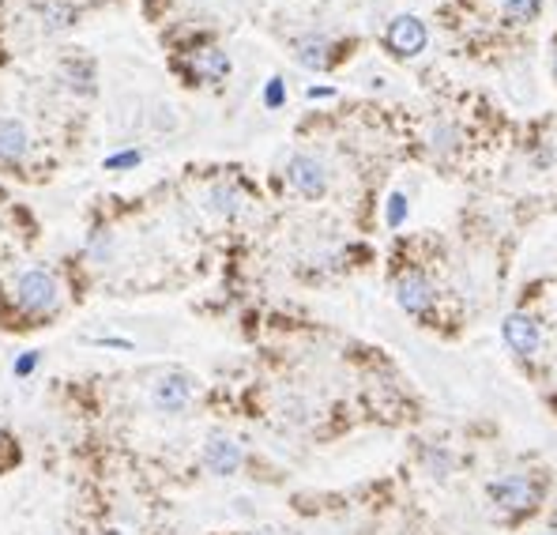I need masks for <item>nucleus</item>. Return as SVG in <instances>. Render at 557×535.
Returning <instances> with one entry per match:
<instances>
[{
	"label": "nucleus",
	"mask_w": 557,
	"mask_h": 535,
	"mask_svg": "<svg viewBox=\"0 0 557 535\" xmlns=\"http://www.w3.org/2000/svg\"><path fill=\"white\" fill-rule=\"evenodd\" d=\"M15 302H20L23 313H49L57 309L61 302V291H57V279L42 272V268H30L15 279Z\"/></svg>",
	"instance_id": "f257e3e1"
},
{
	"label": "nucleus",
	"mask_w": 557,
	"mask_h": 535,
	"mask_svg": "<svg viewBox=\"0 0 557 535\" xmlns=\"http://www.w3.org/2000/svg\"><path fill=\"white\" fill-rule=\"evenodd\" d=\"M430 35H426V23L414 20V15H396L388 23V35H384V45L392 49L396 57H418L426 49Z\"/></svg>",
	"instance_id": "f03ea898"
},
{
	"label": "nucleus",
	"mask_w": 557,
	"mask_h": 535,
	"mask_svg": "<svg viewBox=\"0 0 557 535\" xmlns=\"http://www.w3.org/2000/svg\"><path fill=\"white\" fill-rule=\"evenodd\" d=\"M489 498H494L501 509L523 513V509H535L538 490H535L531 479H523V475H504V479H497V482H489Z\"/></svg>",
	"instance_id": "7ed1b4c3"
},
{
	"label": "nucleus",
	"mask_w": 557,
	"mask_h": 535,
	"mask_svg": "<svg viewBox=\"0 0 557 535\" xmlns=\"http://www.w3.org/2000/svg\"><path fill=\"white\" fill-rule=\"evenodd\" d=\"M189 399H192V381L170 370V374H162L155 384H151V404H155L159 411L166 415H174V411H184L189 407Z\"/></svg>",
	"instance_id": "20e7f679"
},
{
	"label": "nucleus",
	"mask_w": 557,
	"mask_h": 535,
	"mask_svg": "<svg viewBox=\"0 0 557 535\" xmlns=\"http://www.w3.org/2000/svg\"><path fill=\"white\" fill-rule=\"evenodd\" d=\"M286 181H291V185H294L301 196H309V200L324 196V189H328L324 166H320L313 155H294L291 162H286Z\"/></svg>",
	"instance_id": "39448f33"
},
{
	"label": "nucleus",
	"mask_w": 557,
	"mask_h": 535,
	"mask_svg": "<svg viewBox=\"0 0 557 535\" xmlns=\"http://www.w3.org/2000/svg\"><path fill=\"white\" fill-rule=\"evenodd\" d=\"M501 336H504V343L516 350V355H535L538 343H543V336H538V325L531 321L528 313H509V317H504Z\"/></svg>",
	"instance_id": "423d86ee"
},
{
	"label": "nucleus",
	"mask_w": 557,
	"mask_h": 535,
	"mask_svg": "<svg viewBox=\"0 0 557 535\" xmlns=\"http://www.w3.org/2000/svg\"><path fill=\"white\" fill-rule=\"evenodd\" d=\"M204 464L215 475H233L242 467V445L223 438V433H215V438H208V445H204Z\"/></svg>",
	"instance_id": "0eeeda50"
},
{
	"label": "nucleus",
	"mask_w": 557,
	"mask_h": 535,
	"mask_svg": "<svg viewBox=\"0 0 557 535\" xmlns=\"http://www.w3.org/2000/svg\"><path fill=\"white\" fill-rule=\"evenodd\" d=\"M396 302L407 309V313L430 309V306H433V287H430V279L422 276V272H407V276L396 283Z\"/></svg>",
	"instance_id": "6e6552de"
},
{
	"label": "nucleus",
	"mask_w": 557,
	"mask_h": 535,
	"mask_svg": "<svg viewBox=\"0 0 557 535\" xmlns=\"http://www.w3.org/2000/svg\"><path fill=\"white\" fill-rule=\"evenodd\" d=\"M192 72H196V79L218 83V79H226V72H230V57L223 54V49H215V45L196 49V54H192Z\"/></svg>",
	"instance_id": "1a4fd4ad"
},
{
	"label": "nucleus",
	"mask_w": 557,
	"mask_h": 535,
	"mask_svg": "<svg viewBox=\"0 0 557 535\" xmlns=\"http://www.w3.org/2000/svg\"><path fill=\"white\" fill-rule=\"evenodd\" d=\"M30 147V136L23 121H15V117H4L0 121V159H23Z\"/></svg>",
	"instance_id": "9d476101"
},
{
	"label": "nucleus",
	"mask_w": 557,
	"mask_h": 535,
	"mask_svg": "<svg viewBox=\"0 0 557 535\" xmlns=\"http://www.w3.org/2000/svg\"><path fill=\"white\" fill-rule=\"evenodd\" d=\"M328 54H332V42L324 35H306L294 45V57H298V64H306V69H328V61H332Z\"/></svg>",
	"instance_id": "9b49d317"
},
{
	"label": "nucleus",
	"mask_w": 557,
	"mask_h": 535,
	"mask_svg": "<svg viewBox=\"0 0 557 535\" xmlns=\"http://www.w3.org/2000/svg\"><path fill=\"white\" fill-rule=\"evenodd\" d=\"M42 23L45 30H64L76 23V4L72 0H42Z\"/></svg>",
	"instance_id": "f8f14e48"
},
{
	"label": "nucleus",
	"mask_w": 557,
	"mask_h": 535,
	"mask_svg": "<svg viewBox=\"0 0 557 535\" xmlns=\"http://www.w3.org/2000/svg\"><path fill=\"white\" fill-rule=\"evenodd\" d=\"M208 200H211V211H218V215H238L242 204H245L242 193H238V189H230V185H215Z\"/></svg>",
	"instance_id": "ddd939ff"
},
{
	"label": "nucleus",
	"mask_w": 557,
	"mask_h": 535,
	"mask_svg": "<svg viewBox=\"0 0 557 535\" xmlns=\"http://www.w3.org/2000/svg\"><path fill=\"white\" fill-rule=\"evenodd\" d=\"M538 4H543V0H501L504 15H509V20H516V23L535 20V15H538Z\"/></svg>",
	"instance_id": "4468645a"
},
{
	"label": "nucleus",
	"mask_w": 557,
	"mask_h": 535,
	"mask_svg": "<svg viewBox=\"0 0 557 535\" xmlns=\"http://www.w3.org/2000/svg\"><path fill=\"white\" fill-rule=\"evenodd\" d=\"M455 144H460V132H455L452 125H445V121L430 132V147H433V152H441V155H445V152H452Z\"/></svg>",
	"instance_id": "2eb2a0df"
},
{
	"label": "nucleus",
	"mask_w": 557,
	"mask_h": 535,
	"mask_svg": "<svg viewBox=\"0 0 557 535\" xmlns=\"http://www.w3.org/2000/svg\"><path fill=\"white\" fill-rule=\"evenodd\" d=\"M403 215H407V196L392 193V196H388V226H399Z\"/></svg>",
	"instance_id": "dca6fc26"
},
{
	"label": "nucleus",
	"mask_w": 557,
	"mask_h": 535,
	"mask_svg": "<svg viewBox=\"0 0 557 535\" xmlns=\"http://www.w3.org/2000/svg\"><path fill=\"white\" fill-rule=\"evenodd\" d=\"M140 152H121V155H110L106 159V170H132V166H140Z\"/></svg>",
	"instance_id": "f3484780"
},
{
	"label": "nucleus",
	"mask_w": 557,
	"mask_h": 535,
	"mask_svg": "<svg viewBox=\"0 0 557 535\" xmlns=\"http://www.w3.org/2000/svg\"><path fill=\"white\" fill-rule=\"evenodd\" d=\"M283 98H286L283 79H279V76H275V79H267V87H264V103H267V110H279V106H283Z\"/></svg>",
	"instance_id": "a211bd4d"
},
{
	"label": "nucleus",
	"mask_w": 557,
	"mask_h": 535,
	"mask_svg": "<svg viewBox=\"0 0 557 535\" xmlns=\"http://www.w3.org/2000/svg\"><path fill=\"white\" fill-rule=\"evenodd\" d=\"M426 464L433 467L437 475H448V472H452V460H448L445 449H426Z\"/></svg>",
	"instance_id": "6ab92c4d"
},
{
	"label": "nucleus",
	"mask_w": 557,
	"mask_h": 535,
	"mask_svg": "<svg viewBox=\"0 0 557 535\" xmlns=\"http://www.w3.org/2000/svg\"><path fill=\"white\" fill-rule=\"evenodd\" d=\"M35 366H38V350H27V355L15 358L12 374H15V377H27V374H35Z\"/></svg>",
	"instance_id": "aec40b11"
},
{
	"label": "nucleus",
	"mask_w": 557,
	"mask_h": 535,
	"mask_svg": "<svg viewBox=\"0 0 557 535\" xmlns=\"http://www.w3.org/2000/svg\"><path fill=\"white\" fill-rule=\"evenodd\" d=\"M94 343H102V347H121V350H132L128 340H94Z\"/></svg>",
	"instance_id": "412c9836"
},
{
	"label": "nucleus",
	"mask_w": 557,
	"mask_h": 535,
	"mask_svg": "<svg viewBox=\"0 0 557 535\" xmlns=\"http://www.w3.org/2000/svg\"><path fill=\"white\" fill-rule=\"evenodd\" d=\"M328 95H332L328 87H309V98H328Z\"/></svg>",
	"instance_id": "4be33fe9"
},
{
	"label": "nucleus",
	"mask_w": 557,
	"mask_h": 535,
	"mask_svg": "<svg viewBox=\"0 0 557 535\" xmlns=\"http://www.w3.org/2000/svg\"><path fill=\"white\" fill-rule=\"evenodd\" d=\"M553 76H557V49H553Z\"/></svg>",
	"instance_id": "5701e85b"
},
{
	"label": "nucleus",
	"mask_w": 557,
	"mask_h": 535,
	"mask_svg": "<svg viewBox=\"0 0 557 535\" xmlns=\"http://www.w3.org/2000/svg\"><path fill=\"white\" fill-rule=\"evenodd\" d=\"M106 535H121V531H106Z\"/></svg>",
	"instance_id": "b1692460"
},
{
	"label": "nucleus",
	"mask_w": 557,
	"mask_h": 535,
	"mask_svg": "<svg viewBox=\"0 0 557 535\" xmlns=\"http://www.w3.org/2000/svg\"><path fill=\"white\" fill-rule=\"evenodd\" d=\"M260 535H264V531H260Z\"/></svg>",
	"instance_id": "393cba45"
}]
</instances>
